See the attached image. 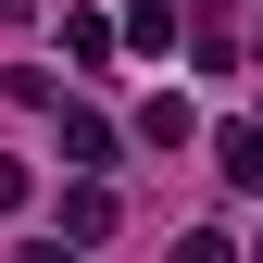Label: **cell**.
<instances>
[{"label": "cell", "instance_id": "1", "mask_svg": "<svg viewBox=\"0 0 263 263\" xmlns=\"http://www.w3.org/2000/svg\"><path fill=\"white\" fill-rule=\"evenodd\" d=\"M63 163H76V176H101V163H113V125H101V113H63Z\"/></svg>", "mask_w": 263, "mask_h": 263}, {"label": "cell", "instance_id": "2", "mask_svg": "<svg viewBox=\"0 0 263 263\" xmlns=\"http://www.w3.org/2000/svg\"><path fill=\"white\" fill-rule=\"evenodd\" d=\"M63 238H76V251H88V238H113V188H101V176L63 201Z\"/></svg>", "mask_w": 263, "mask_h": 263}, {"label": "cell", "instance_id": "3", "mask_svg": "<svg viewBox=\"0 0 263 263\" xmlns=\"http://www.w3.org/2000/svg\"><path fill=\"white\" fill-rule=\"evenodd\" d=\"M213 163H226V188H263V125H226Z\"/></svg>", "mask_w": 263, "mask_h": 263}, {"label": "cell", "instance_id": "4", "mask_svg": "<svg viewBox=\"0 0 263 263\" xmlns=\"http://www.w3.org/2000/svg\"><path fill=\"white\" fill-rule=\"evenodd\" d=\"M125 38H138V50L163 63V50H176V0H125Z\"/></svg>", "mask_w": 263, "mask_h": 263}, {"label": "cell", "instance_id": "5", "mask_svg": "<svg viewBox=\"0 0 263 263\" xmlns=\"http://www.w3.org/2000/svg\"><path fill=\"white\" fill-rule=\"evenodd\" d=\"M176 263H238V251H226V238H176Z\"/></svg>", "mask_w": 263, "mask_h": 263}, {"label": "cell", "instance_id": "6", "mask_svg": "<svg viewBox=\"0 0 263 263\" xmlns=\"http://www.w3.org/2000/svg\"><path fill=\"white\" fill-rule=\"evenodd\" d=\"M0 213H25V163H0Z\"/></svg>", "mask_w": 263, "mask_h": 263}, {"label": "cell", "instance_id": "7", "mask_svg": "<svg viewBox=\"0 0 263 263\" xmlns=\"http://www.w3.org/2000/svg\"><path fill=\"white\" fill-rule=\"evenodd\" d=\"M25 263H88V251H76V238H38V251H25Z\"/></svg>", "mask_w": 263, "mask_h": 263}, {"label": "cell", "instance_id": "8", "mask_svg": "<svg viewBox=\"0 0 263 263\" xmlns=\"http://www.w3.org/2000/svg\"><path fill=\"white\" fill-rule=\"evenodd\" d=\"M251 263H263V251H251Z\"/></svg>", "mask_w": 263, "mask_h": 263}]
</instances>
